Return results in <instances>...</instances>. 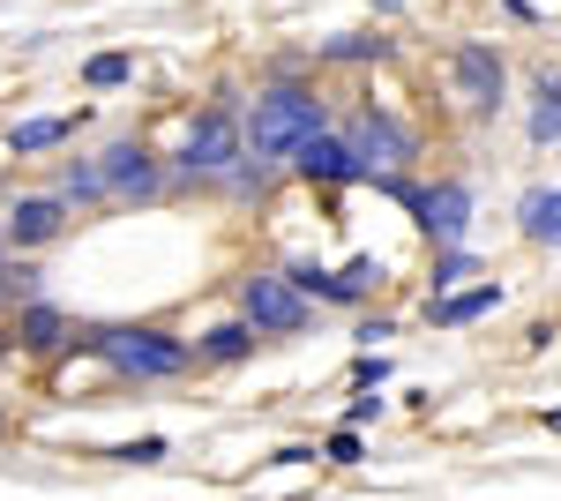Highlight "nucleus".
Returning a JSON list of instances; mask_svg holds the SVG:
<instances>
[{
	"label": "nucleus",
	"instance_id": "15",
	"mask_svg": "<svg viewBox=\"0 0 561 501\" xmlns=\"http://www.w3.org/2000/svg\"><path fill=\"white\" fill-rule=\"evenodd\" d=\"M23 344H31V352H53V344H60V337H68V322H60V315H53V307H31V315H23Z\"/></svg>",
	"mask_w": 561,
	"mask_h": 501
},
{
	"label": "nucleus",
	"instance_id": "2",
	"mask_svg": "<svg viewBox=\"0 0 561 501\" xmlns=\"http://www.w3.org/2000/svg\"><path fill=\"white\" fill-rule=\"evenodd\" d=\"M345 158L367 172V180H397V166L412 158V135L389 121V113H375V105H367V113L345 127Z\"/></svg>",
	"mask_w": 561,
	"mask_h": 501
},
{
	"label": "nucleus",
	"instance_id": "14",
	"mask_svg": "<svg viewBox=\"0 0 561 501\" xmlns=\"http://www.w3.org/2000/svg\"><path fill=\"white\" fill-rule=\"evenodd\" d=\"M531 143H561V76H539V105H531Z\"/></svg>",
	"mask_w": 561,
	"mask_h": 501
},
{
	"label": "nucleus",
	"instance_id": "9",
	"mask_svg": "<svg viewBox=\"0 0 561 501\" xmlns=\"http://www.w3.org/2000/svg\"><path fill=\"white\" fill-rule=\"evenodd\" d=\"M60 195H23V203H15V217H8V240H15V248H38V240H53V232H60Z\"/></svg>",
	"mask_w": 561,
	"mask_h": 501
},
{
	"label": "nucleus",
	"instance_id": "17",
	"mask_svg": "<svg viewBox=\"0 0 561 501\" xmlns=\"http://www.w3.org/2000/svg\"><path fill=\"white\" fill-rule=\"evenodd\" d=\"M248 352V322H217L210 330V360H240Z\"/></svg>",
	"mask_w": 561,
	"mask_h": 501
},
{
	"label": "nucleus",
	"instance_id": "10",
	"mask_svg": "<svg viewBox=\"0 0 561 501\" xmlns=\"http://www.w3.org/2000/svg\"><path fill=\"white\" fill-rule=\"evenodd\" d=\"M293 166H300L307 180H359V166L345 158V143H337V135H314V143H300V150H293Z\"/></svg>",
	"mask_w": 561,
	"mask_h": 501
},
{
	"label": "nucleus",
	"instance_id": "3",
	"mask_svg": "<svg viewBox=\"0 0 561 501\" xmlns=\"http://www.w3.org/2000/svg\"><path fill=\"white\" fill-rule=\"evenodd\" d=\"M98 352H105L121 375H180V367H187V352H180L173 337H158V330H105Z\"/></svg>",
	"mask_w": 561,
	"mask_h": 501
},
{
	"label": "nucleus",
	"instance_id": "6",
	"mask_svg": "<svg viewBox=\"0 0 561 501\" xmlns=\"http://www.w3.org/2000/svg\"><path fill=\"white\" fill-rule=\"evenodd\" d=\"M240 307H248V322H255V330H277V337L307 330V299L293 293L285 277H248V293H240Z\"/></svg>",
	"mask_w": 561,
	"mask_h": 501
},
{
	"label": "nucleus",
	"instance_id": "12",
	"mask_svg": "<svg viewBox=\"0 0 561 501\" xmlns=\"http://www.w3.org/2000/svg\"><path fill=\"white\" fill-rule=\"evenodd\" d=\"M486 307H502V285H472V293L434 299V322H442V330H457V322H479Z\"/></svg>",
	"mask_w": 561,
	"mask_h": 501
},
{
	"label": "nucleus",
	"instance_id": "18",
	"mask_svg": "<svg viewBox=\"0 0 561 501\" xmlns=\"http://www.w3.org/2000/svg\"><path fill=\"white\" fill-rule=\"evenodd\" d=\"M322 457H330V464H359V434H352V426H337V434H330V449H322Z\"/></svg>",
	"mask_w": 561,
	"mask_h": 501
},
{
	"label": "nucleus",
	"instance_id": "19",
	"mask_svg": "<svg viewBox=\"0 0 561 501\" xmlns=\"http://www.w3.org/2000/svg\"><path fill=\"white\" fill-rule=\"evenodd\" d=\"M457 277H472V254H449V262L434 270V293H442V285H457Z\"/></svg>",
	"mask_w": 561,
	"mask_h": 501
},
{
	"label": "nucleus",
	"instance_id": "5",
	"mask_svg": "<svg viewBox=\"0 0 561 501\" xmlns=\"http://www.w3.org/2000/svg\"><path fill=\"white\" fill-rule=\"evenodd\" d=\"M232 158H240V121H232L225 105H210L203 121L187 127V150H180V166H187V172H225Z\"/></svg>",
	"mask_w": 561,
	"mask_h": 501
},
{
	"label": "nucleus",
	"instance_id": "1",
	"mask_svg": "<svg viewBox=\"0 0 561 501\" xmlns=\"http://www.w3.org/2000/svg\"><path fill=\"white\" fill-rule=\"evenodd\" d=\"M314 135H322V105L307 90L285 83V90H270V98H255V158H293Z\"/></svg>",
	"mask_w": 561,
	"mask_h": 501
},
{
	"label": "nucleus",
	"instance_id": "16",
	"mask_svg": "<svg viewBox=\"0 0 561 501\" xmlns=\"http://www.w3.org/2000/svg\"><path fill=\"white\" fill-rule=\"evenodd\" d=\"M128 76H135L128 53H98V60L83 68V83H90V90H113V83H128Z\"/></svg>",
	"mask_w": 561,
	"mask_h": 501
},
{
	"label": "nucleus",
	"instance_id": "11",
	"mask_svg": "<svg viewBox=\"0 0 561 501\" xmlns=\"http://www.w3.org/2000/svg\"><path fill=\"white\" fill-rule=\"evenodd\" d=\"M517 217H524V232H531V240H547V248H561V187H531Z\"/></svg>",
	"mask_w": 561,
	"mask_h": 501
},
{
	"label": "nucleus",
	"instance_id": "8",
	"mask_svg": "<svg viewBox=\"0 0 561 501\" xmlns=\"http://www.w3.org/2000/svg\"><path fill=\"white\" fill-rule=\"evenodd\" d=\"M457 90L472 105H502V53L494 45H457Z\"/></svg>",
	"mask_w": 561,
	"mask_h": 501
},
{
	"label": "nucleus",
	"instance_id": "21",
	"mask_svg": "<svg viewBox=\"0 0 561 501\" xmlns=\"http://www.w3.org/2000/svg\"><path fill=\"white\" fill-rule=\"evenodd\" d=\"M547 419H554V426H561V412H547Z\"/></svg>",
	"mask_w": 561,
	"mask_h": 501
},
{
	"label": "nucleus",
	"instance_id": "4",
	"mask_svg": "<svg viewBox=\"0 0 561 501\" xmlns=\"http://www.w3.org/2000/svg\"><path fill=\"white\" fill-rule=\"evenodd\" d=\"M90 187L98 195H150L158 187V158L142 143H113L105 158H90Z\"/></svg>",
	"mask_w": 561,
	"mask_h": 501
},
{
	"label": "nucleus",
	"instance_id": "20",
	"mask_svg": "<svg viewBox=\"0 0 561 501\" xmlns=\"http://www.w3.org/2000/svg\"><path fill=\"white\" fill-rule=\"evenodd\" d=\"M359 382H367V389H375V382H389V360H382V352H367V360H359Z\"/></svg>",
	"mask_w": 561,
	"mask_h": 501
},
{
	"label": "nucleus",
	"instance_id": "13",
	"mask_svg": "<svg viewBox=\"0 0 561 501\" xmlns=\"http://www.w3.org/2000/svg\"><path fill=\"white\" fill-rule=\"evenodd\" d=\"M68 127H76V121H60V113H45V121H23L15 135H8V150H15V158H31V150H53V143H68Z\"/></svg>",
	"mask_w": 561,
	"mask_h": 501
},
{
	"label": "nucleus",
	"instance_id": "7",
	"mask_svg": "<svg viewBox=\"0 0 561 501\" xmlns=\"http://www.w3.org/2000/svg\"><path fill=\"white\" fill-rule=\"evenodd\" d=\"M420 225H427L442 248H457V240H465V225H472V187H465V180H449V187L420 195Z\"/></svg>",
	"mask_w": 561,
	"mask_h": 501
}]
</instances>
